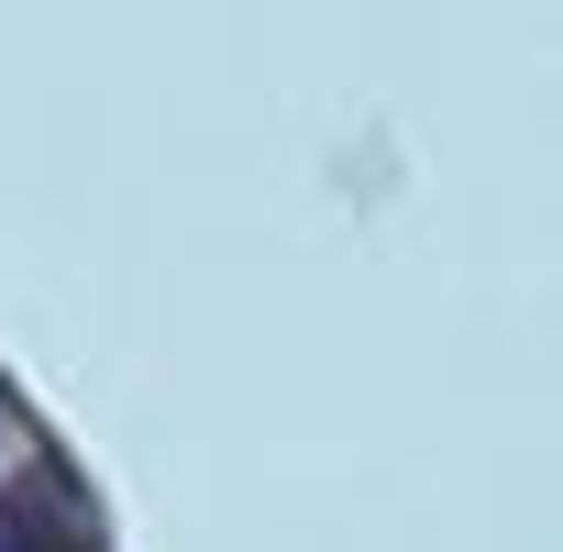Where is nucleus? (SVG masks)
<instances>
[{"label": "nucleus", "instance_id": "nucleus-1", "mask_svg": "<svg viewBox=\"0 0 563 552\" xmlns=\"http://www.w3.org/2000/svg\"><path fill=\"white\" fill-rule=\"evenodd\" d=\"M0 552H100V541H89V508L45 475V486H12V508H0Z\"/></svg>", "mask_w": 563, "mask_h": 552}]
</instances>
